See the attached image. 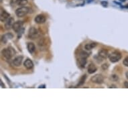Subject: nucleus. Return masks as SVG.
Returning a JSON list of instances; mask_svg holds the SVG:
<instances>
[{"mask_svg":"<svg viewBox=\"0 0 128 128\" xmlns=\"http://www.w3.org/2000/svg\"><path fill=\"white\" fill-rule=\"evenodd\" d=\"M3 56L7 60H10L13 56L16 54V51L12 47H8L7 48H4L1 51Z\"/></svg>","mask_w":128,"mask_h":128,"instance_id":"f257e3e1","label":"nucleus"},{"mask_svg":"<svg viewBox=\"0 0 128 128\" xmlns=\"http://www.w3.org/2000/svg\"><path fill=\"white\" fill-rule=\"evenodd\" d=\"M122 54L120 52H117V51H114L112 53H111L109 56V58L111 62L113 63H115L118 61H119L120 60L122 59Z\"/></svg>","mask_w":128,"mask_h":128,"instance_id":"f03ea898","label":"nucleus"},{"mask_svg":"<svg viewBox=\"0 0 128 128\" xmlns=\"http://www.w3.org/2000/svg\"><path fill=\"white\" fill-rule=\"evenodd\" d=\"M29 12V8L27 7H21L16 10V16L19 18H22L28 14Z\"/></svg>","mask_w":128,"mask_h":128,"instance_id":"7ed1b4c3","label":"nucleus"},{"mask_svg":"<svg viewBox=\"0 0 128 128\" xmlns=\"http://www.w3.org/2000/svg\"><path fill=\"white\" fill-rule=\"evenodd\" d=\"M40 32L34 27H31L28 30V36L31 39H36L39 37Z\"/></svg>","mask_w":128,"mask_h":128,"instance_id":"20e7f679","label":"nucleus"},{"mask_svg":"<svg viewBox=\"0 0 128 128\" xmlns=\"http://www.w3.org/2000/svg\"><path fill=\"white\" fill-rule=\"evenodd\" d=\"M91 81L95 84H102L104 81L103 76L101 74H97L95 76H93L91 79Z\"/></svg>","mask_w":128,"mask_h":128,"instance_id":"39448f33","label":"nucleus"},{"mask_svg":"<svg viewBox=\"0 0 128 128\" xmlns=\"http://www.w3.org/2000/svg\"><path fill=\"white\" fill-rule=\"evenodd\" d=\"M13 38V35L11 33L9 32V33L5 34L1 36V42L3 43V44H6L7 42H8L9 40H11Z\"/></svg>","mask_w":128,"mask_h":128,"instance_id":"423d86ee","label":"nucleus"},{"mask_svg":"<svg viewBox=\"0 0 128 128\" xmlns=\"http://www.w3.org/2000/svg\"><path fill=\"white\" fill-rule=\"evenodd\" d=\"M1 14H0V20L1 22H5L7 20L10 18V15L6 11L1 9Z\"/></svg>","mask_w":128,"mask_h":128,"instance_id":"0eeeda50","label":"nucleus"},{"mask_svg":"<svg viewBox=\"0 0 128 128\" xmlns=\"http://www.w3.org/2000/svg\"><path fill=\"white\" fill-rule=\"evenodd\" d=\"M46 18L45 17V16L42 15V14H39L35 17L34 18V21L36 24H44L46 22Z\"/></svg>","mask_w":128,"mask_h":128,"instance_id":"6e6552de","label":"nucleus"},{"mask_svg":"<svg viewBox=\"0 0 128 128\" xmlns=\"http://www.w3.org/2000/svg\"><path fill=\"white\" fill-rule=\"evenodd\" d=\"M12 28H13V30L16 32L18 33L23 28V22L22 21H17V22L14 23Z\"/></svg>","mask_w":128,"mask_h":128,"instance_id":"1a4fd4ad","label":"nucleus"},{"mask_svg":"<svg viewBox=\"0 0 128 128\" xmlns=\"http://www.w3.org/2000/svg\"><path fill=\"white\" fill-rule=\"evenodd\" d=\"M98 56H99L100 58H101L102 59H107V58L109 57V52L105 49H101L98 52Z\"/></svg>","mask_w":128,"mask_h":128,"instance_id":"9d476101","label":"nucleus"},{"mask_svg":"<svg viewBox=\"0 0 128 128\" xmlns=\"http://www.w3.org/2000/svg\"><path fill=\"white\" fill-rule=\"evenodd\" d=\"M22 60H23V56H18L13 60L12 64L15 66H19L22 64Z\"/></svg>","mask_w":128,"mask_h":128,"instance_id":"9b49d317","label":"nucleus"},{"mask_svg":"<svg viewBox=\"0 0 128 128\" xmlns=\"http://www.w3.org/2000/svg\"><path fill=\"white\" fill-rule=\"evenodd\" d=\"M15 23V21H14V19L13 18H9L8 20H7L5 22V27L7 30H9V29L13 27V25Z\"/></svg>","mask_w":128,"mask_h":128,"instance_id":"f8f14e48","label":"nucleus"},{"mask_svg":"<svg viewBox=\"0 0 128 128\" xmlns=\"http://www.w3.org/2000/svg\"><path fill=\"white\" fill-rule=\"evenodd\" d=\"M27 48L30 54H33L36 50V46L33 42H28L27 44Z\"/></svg>","mask_w":128,"mask_h":128,"instance_id":"ddd939ff","label":"nucleus"},{"mask_svg":"<svg viewBox=\"0 0 128 128\" xmlns=\"http://www.w3.org/2000/svg\"><path fill=\"white\" fill-rule=\"evenodd\" d=\"M24 66L27 69H32L34 67V63L31 60L26 59L24 62Z\"/></svg>","mask_w":128,"mask_h":128,"instance_id":"4468645a","label":"nucleus"},{"mask_svg":"<svg viewBox=\"0 0 128 128\" xmlns=\"http://www.w3.org/2000/svg\"><path fill=\"white\" fill-rule=\"evenodd\" d=\"M97 70V68L96 67L95 64L93 63H91L88 65V74H93L95 73Z\"/></svg>","mask_w":128,"mask_h":128,"instance_id":"2eb2a0df","label":"nucleus"},{"mask_svg":"<svg viewBox=\"0 0 128 128\" xmlns=\"http://www.w3.org/2000/svg\"><path fill=\"white\" fill-rule=\"evenodd\" d=\"M97 46V43L95 42H92V43H89V44H86L85 46V48L86 49V50H91L92 49Z\"/></svg>","mask_w":128,"mask_h":128,"instance_id":"dca6fc26","label":"nucleus"},{"mask_svg":"<svg viewBox=\"0 0 128 128\" xmlns=\"http://www.w3.org/2000/svg\"><path fill=\"white\" fill-rule=\"evenodd\" d=\"M28 3V0H16V4L19 6H24Z\"/></svg>","mask_w":128,"mask_h":128,"instance_id":"f3484780","label":"nucleus"},{"mask_svg":"<svg viewBox=\"0 0 128 128\" xmlns=\"http://www.w3.org/2000/svg\"><path fill=\"white\" fill-rule=\"evenodd\" d=\"M89 56V54L86 52L85 51H81L79 53V57L83 58H87Z\"/></svg>","mask_w":128,"mask_h":128,"instance_id":"a211bd4d","label":"nucleus"},{"mask_svg":"<svg viewBox=\"0 0 128 128\" xmlns=\"http://www.w3.org/2000/svg\"><path fill=\"white\" fill-rule=\"evenodd\" d=\"M86 62H87L86 58H80L79 63H80V65H81V67H85V65H86Z\"/></svg>","mask_w":128,"mask_h":128,"instance_id":"6ab92c4d","label":"nucleus"},{"mask_svg":"<svg viewBox=\"0 0 128 128\" xmlns=\"http://www.w3.org/2000/svg\"><path fill=\"white\" fill-rule=\"evenodd\" d=\"M86 79V75H83V77L81 78V80L79 81V84H78L77 86H81V85H83L84 84Z\"/></svg>","mask_w":128,"mask_h":128,"instance_id":"aec40b11","label":"nucleus"},{"mask_svg":"<svg viewBox=\"0 0 128 128\" xmlns=\"http://www.w3.org/2000/svg\"><path fill=\"white\" fill-rule=\"evenodd\" d=\"M109 68V64L107 63H104L103 64H102L101 65V69L104 71H106Z\"/></svg>","mask_w":128,"mask_h":128,"instance_id":"412c9836","label":"nucleus"},{"mask_svg":"<svg viewBox=\"0 0 128 128\" xmlns=\"http://www.w3.org/2000/svg\"><path fill=\"white\" fill-rule=\"evenodd\" d=\"M111 79L113 81H117L119 80V77L117 75H111Z\"/></svg>","mask_w":128,"mask_h":128,"instance_id":"4be33fe9","label":"nucleus"},{"mask_svg":"<svg viewBox=\"0 0 128 128\" xmlns=\"http://www.w3.org/2000/svg\"><path fill=\"white\" fill-rule=\"evenodd\" d=\"M123 64L125 66L128 67V57H126L124 58V61H123Z\"/></svg>","mask_w":128,"mask_h":128,"instance_id":"5701e85b","label":"nucleus"},{"mask_svg":"<svg viewBox=\"0 0 128 128\" xmlns=\"http://www.w3.org/2000/svg\"><path fill=\"white\" fill-rule=\"evenodd\" d=\"M101 4L103 5L104 7H106L107 5V2H106V1H102Z\"/></svg>","mask_w":128,"mask_h":128,"instance_id":"b1692460","label":"nucleus"},{"mask_svg":"<svg viewBox=\"0 0 128 128\" xmlns=\"http://www.w3.org/2000/svg\"><path fill=\"white\" fill-rule=\"evenodd\" d=\"M124 86H125L126 88H128V81L124 82Z\"/></svg>","mask_w":128,"mask_h":128,"instance_id":"393cba45","label":"nucleus"},{"mask_svg":"<svg viewBox=\"0 0 128 128\" xmlns=\"http://www.w3.org/2000/svg\"><path fill=\"white\" fill-rule=\"evenodd\" d=\"M1 86L2 88H5V85H3V83L2 81H1Z\"/></svg>","mask_w":128,"mask_h":128,"instance_id":"a878e982","label":"nucleus"},{"mask_svg":"<svg viewBox=\"0 0 128 128\" xmlns=\"http://www.w3.org/2000/svg\"><path fill=\"white\" fill-rule=\"evenodd\" d=\"M109 88H117V86H115V85H111L110 86H109Z\"/></svg>","mask_w":128,"mask_h":128,"instance_id":"bb28decb","label":"nucleus"},{"mask_svg":"<svg viewBox=\"0 0 128 128\" xmlns=\"http://www.w3.org/2000/svg\"><path fill=\"white\" fill-rule=\"evenodd\" d=\"M39 88H45V85H40V86H39Z\"/></svg>","mask_w":128,"mask_h":128,"instance_id":"cd10ccee","label":"nucleus"},{"mask_svg":"<svg viewBox=\"0 0 128 128\" xmlns=\"http://www.w3.org/2000/svg\"><path fill=\"white\" fill-rule=\"evenodd\" d=\"M126 78H127V79H128V72H126Z\"/></svg>","mask_w":128,"mask_h":128,"instance_id":"c85d7f7f","label":"nucleus"},{"mask_svg":"<svg viewBox=\"0 0 128 128\" xmlns=\"http://www.w3.org/2000/svg\"><path fill=\"white\" fill-rule=\"evenodd\" d=\"M1 1H2V0H1Z\"/></svg>","mask_w":128,"mask_h":128,"instance_id":"c756f323","label":"nucleus"}]
</instances>
